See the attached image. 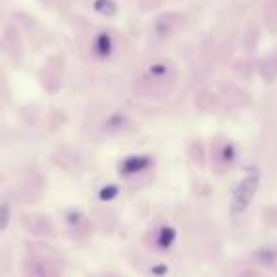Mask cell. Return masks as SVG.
Here are the masks:
<instances>
[{
  "label": "cell",
  "mask_w": 277,
  "mask_h": 277,
  "mask_svg": "<svg viewBox=\"0 0 277 277\" xmlns=\"http://www.w3.org/2000/svg\"><path fill=\"white\" fill-rule=\"evenodd\" d=\"M259 184H260V175L259 171L252 167L249 171V175H245L241 179L238 186L233 188V194H232V211L235 214L243 213L247 211V207L251 205L252 197L256 194V190H259Z\"/></svg>",
  "instance_id": "6da1fadb"
},
{
  "label": "cell",
  "mask_w": 277,
  "mask_h": 277,
  "mask_svg": "<svg viewBox=\"0 0 277 277\" xmlns=\"http://www.w3.org/2000/svg\"><path fill=\"white\" fill-rule=\"evenodd\" d=\"M150 164H152L150 156H145V154H141V156H129L120 164V175L131 176L137 175V173H143L145 169L150 167Z\"/></svg>",
  "instance_id": "7a4b0ae2"
},
{
  "label": "cell",
  "mask_w": 277,
  "mask_h": 277,
  "mask_svg": "<svg viewBox=\"0 0 277 277\" xmlns=\"http://www.w3.org/2000/svg\"><path fill=\"white\" fill-rule=\"evenodd\" d=\"M114 51V42L112 36L108 32H99L93 40V53L99 59H108Z\"/></svg>",
  "instance_id": "3957f363"
},
{
  "label": "cell",
  "mask_w": 277,
  "mask_h": 277,
  "mask_svg": "<svg viewBox=\"0 0 277 277\" xmlns=\"http://www.w3.org/2000/svg\"><path fill=\"white\" fill-rule=\"evenodd\" d=\"M93 8L95 12L101 13V15H116V12H118V4L114 0H95Z\"/></svg>",
  "instance_id": "277c9868"
},
{
  "label": "cell",
  "mask_w": 277,
  "mask_h": 277,
  "mask_svg": "<svg viewBox=\"0 0 277 277\" xmlns=\"http://www.w3.org/2000/svg\"><path fill=\"white\" fill-rule=\"evenodd\" d=\"M173 240H175V230H173V228H169V226L162 228V232H160V238H157L160 245H162V247H169L171 243H173Z\"/></svg>",
  "instance_id": "5b68a950"
},
{
  "label": "cell",
  "mask_w": 277,
  "mask_h": 277,
  "mask_svg": "<svg viewBox=\"0 0 277 277\" xmlns=\"http://www.w3.org/2000/svg\"><path fill=\"white\" fill-rule=\"evenodd\" d=\"M118 195V186L116 184H108L105 188L99 192V197H101L103 202H108V200H114Z\"/></svg>",
  "instance_id": "8992f818"
},
{
  "label": "cell",
  "mask_w": 277,
  "mask_h": 277,
  "mask_svg": "<svg viewBox=\"0 0 277 277\" xmlns=\"http://www.w3.org/2000/svg\"><path fill=\"white\" fill-rule=\"evenodd\" d=\"M8 222H10V207L6 203H2L0 205V230H4L8 226Z\"/></svg>",
  "instance_id": "52a82bcc"
}]
</instances>
